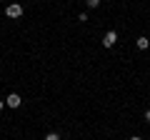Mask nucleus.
Segmentation results:
<instances>
[{"instance_id":"obj_1","label":"nucleus","mask_w":150,"mask_h":140,"mask_svg":"<svg viewBox=\"0 0 150 140\" xmlns=\"http://www.w3.org/2000/svg\"><path fill=\"white\" fill-rule=\"evenodd\" d=\"M5 15H8V18H15V20H18V18L23 15V5H18V3L8 5V8H5Z\"/></svg>"},{"instance_id":"obj_2","label":"nucleus","mask_w":150,"mask_h":140,"mask_svg":"<svg viewBox=\"0 0 150 140\" xmlns=\"http://www.w3.org/2000/svg\"><path fill=\"white\" fill-rule=\"evenodd\" d=\"M20 103H23V98L18 95V93H10V95L5 98V105H8V108H20Z\"/></svg>"},{"instance_id":"obj_3","label":"nucleus","mask_w":150,"mask_h":140,"mask_svg":"<svg viewBox=\"0 0 150 140\" xmlns=\"http://www.w3.org/2000/svg\"><path fill=\"white\" fill-rule=\"evenodd\" d=\"M115 40H118V33H115V30H108L105 38H103V45H105V48H112V45H115Z\"/></svg>"},{"instance_id":"obj_4","label":"nucleus","mask_w":150,"mask_h":140,"mask_svg":"<svg viewBox=\"0 0 150 140\" xmlns=\"http://www.w3.org/2000/svg\"><path fill=\"white\" fill-rule=\"evenodd\" d=\"M148 45H150L148 38H138V48H140V50H148Z\"/></svg>"},{"instance_id":"obj_5","label":"nucleus","mask_w":150,"mask_h":140,"mask_svg":"<svg viewBox=\"0 0 150 140\" xmlns=\"http://www.w3.org/2000/svg\"><path fill=\"white\" fill-rule=\"evenodd\" d=\"M45 140H60V135L58 133H48V135H45Z\"/></svg>"},{"instance_id":"obj_6","label":"nucleus","mask_w":150,"mask_h":140,"mask_svg":"<svg viewBox=\"0 0 150 140\" xmlns=\"http://www.w3.org/2000/svg\"><path fill=\"white\" fill-rule=\"evenodd\" d=\"M100 5V0H88V8H98Z\"/></svg>"},{"instance_id":"obj_7","label":"nucleus","mask_w":150,"mask_h":140,"mask_svg":"<svg viewBox=\"0 0 150 140\" xmlns=\"http://www.w3.org/2000/svg\"><path fill=\"white\" fill-rule=\"evenodd\" d=\"M145 120H148V123H150V110H148V113H145Z\"/></svg>"},{"instance_id":"obj_8","label":"nucleus","mask_w":150,"mask_h":140,"mask_svg":"<svg viewBox=\"0 0 150 140\" xmlns=\"http://www.w3.org/2000/svg\"><path fill=\"white\" fill-rule=\"evenodd\" d=\"M130 140H143V138H138V135H135V138H130Z\"/></svg>"},{"instance_id":"obj_9","label":"nucleus","mask_w":150,"mask_h":140,"mask_svg":"<svg viewBox=\"0 0 150 140\" xmlns=\"http://www.w3.org/2000/svg\"><path fill=\"white\" fill-rule=\"evenodd\" d=\"M3 105H5V103H3V100H0V110H3Z\"/></svg>"}]
</instances>
